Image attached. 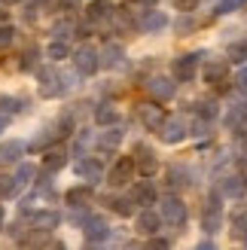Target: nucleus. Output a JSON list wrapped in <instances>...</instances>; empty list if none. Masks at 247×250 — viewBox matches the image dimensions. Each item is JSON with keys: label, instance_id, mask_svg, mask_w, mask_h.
<instances>
[{"label": "nucleus", "instance_id": "ea45409f", "mask_svg": "<svg viewBox=\"0 0 247 250\" xmlns=\"http://www.w3.org/2000/svg\"><path fill=\"white\" fill-rule=\"evenodd\" d=\"M189 31H195V21L186 19V12H183V19L177 21V34H189Z\"/></svg>", "mask_w": 247, "mask_h": 250}, {"label": "nucleus", "instance_id": "bb28decb", "mask_svg": "<svg viewBox=\"0 0 247 250\" xmlns=\"http://www.w3.org/2000/svg\"><path fill=\"white\" fill-rule=\"evenodd\" d=\"M165 177H168V186H171V189H177V186H186V183H189V180H186V171H183V168H168Z\"/></svg>", "mask_w": 247, "mask_h": 250}, {"label": "nucleus", "instance_id": "79ce46f5", "mask_svg": "<svg viewBox=\"0 0 247 250\" xmlns=\"http://www.w3.org/2000/svg\"><path fill=\"white\" fill-rule=\"evenodd\" d=\"M199 3H202V0H174V6H177L180 12H192Z\"/></svg>", "mask_w": 247, "mask_h": 250}, {"label": "nucleus", "instance_id": "a878e982", "mask_svg": "<svg viewBox=\"0 0 247 250\" xmlns=\"http://www.w3.org/2000/svg\"><path fill=\"white\" fill-rule=\"evenodd\" d=\"M131 205H134L131 198H110V208H113L119 217H131V214H134V208H131Z\"/></svg>", "mask_w": 247, "mask_h": 250}, {"label": "nucleus", "instance_id": "f03ea898", "mask_svg": "<svg viewBox=\"0 0 247 250\" xmlns=\"http://www.w3.org/2000/svg\"><path fill=\"white\" fill-rule=\"evenodd\" d=\"M199 52H186V55H177L174 64H171V73H174L177 83H189L195 80V73H199Z\"/></svg>", "mask_w": 247, "mask_h": 250}, {"label": "nucleus", "instance_id": "c9c22d12", "mask_svg": "<svg viewBox=\"0 0 247 250\" xmlns=\"http://www.w3.org/2000/svg\"><path fill=\"white\" fill-rule=\"evenodd\" d=\"M31 177H34V168H31V165H19V171H16V183L24 186V183H31Z\"/></svg>", "mask_w": 247, "mask_h": 250}, {"label": "nucleus", "instance_id": "c756f323", "mask_svg": "<svg viewBox=\"0 0 247 250\" xmlns=\"http://www.w3.org/2000/svg\"><path fill=\"white\" fill-rule=\"evenodd\" d=\"M21 144H6V146H0V162H16L21 156Z\"/></svg>", "mask_w": 247, "mask_h": 250}, {"label": "nucleus", "instance_id": "4be33fe9", "mask_svg": "<svg viewBox=\"0 0 247 250\" xmlns=\"http://www.w3.org/2000/svg\"><path fill=\"white\" fill-rule=\"evenodd\" d=\"M119 144H122V131H119V128H113V125H107V131L101 134L98 146H101V149H116Z\"/></svg>", "mask_w": 247, "mask_h": 250}, {"label": "nucleus", "instance_id": "7c9ffc66", "mask_svg": "<svg viewBox=\"0 0 247 250\" xmlns=\"http://www.w3.org/2000/svg\"><path fill=\"white\" fill-rule=\"evenodd\" d=\"M0 110H3V113H19L21 101L19 98H9V95H0Z\"/></svg>", "mask_w": 247, "mask_h": 250}, {"label": "nucleus", "instance_id": "4c0bfd02", "mask_svg": "<svg viewBox=\"0 0 247 250\" xmlns=\"http://www.w3.org/2000/svg\"><path fill=\"white\" fill-rule=\"evenodd\" d=\"M70 128H73V119H70V116H61V119H58L55 134H58V137H67V134H70Z\"/></svg>", "mask_w": 247, "mask_h": 250}, {"label": "nucleus", "instance_id": "0eeeda50", "mask_svg": "<svg viewBox=\"0 0 247 250\" xmlns=\"http://www.w3.org/2000/svg\"><path fill=\"white\" fill-rule=\"evenodd\" d=\"M138 119H141V125H144V128L146 131H162V125H165V110L162 107H156V104H141L138 107Z\"/></svg>", "mask_w": 247, "mask_h": 250}, {"label": "nucleus", "instance_id": "a19ab883", "mask_svg": "<svg viewBox=\"0 0 247 250\" xmlns=\"http://www.w3.org/2000/svg\"><path fill=\"white\" fill-rule=\"evenodd\" d=\"M70 31H73V24H70V21H58V24H55V37H58V40L70 37Z\"/></svg>", "mask_w": 247, "mask_h": 250}, {"label": "nucleus", "instance_id": "6ab92c4d", "mask_svg": "<svg viewBox=\"0 0 247 250\" xmlns=\"http://www.w3.org/2000/svg\"><path fill=\"white\" fill-rule=\"evenodd\" d=\"M64 162H67L64 149H49V153L43 156V168L46 171H58V168H64Z\"/></svg>", "mask_w": 247, "mask_h": 250}, {"label": "nucleus", "instance_id": "e433bc0d", "mask_svg": "<svg viewBox=\"0 0 247 250\" xmlns=\"http://www.w3.org/2000/svg\"><path fill=\"white\" fill-rule=\"evenodd\" d=\"M55 137H58L55 131H46V134H37L31 146H34V149H40V146H49V144H52V141H55Z\"/></svg>", "mask_w": 247, "mask_h": 250}, {"label": "nucleus", "instance_id": "9d476101", "mask_svg": "<svg viewBox=\"0 0 247 250\" xmlns=\"http://www.w3.org/2000/svg\"><path fill=\"white\" fill-rule=\"evenodd\" d=\"M131 202L134 205H144V208H150L159 202V195H156V186L150 180H138V186L131 189Z\"/></svg>", "mask_w": 247, "mask_h": 250}, {"label": "nucleus", "instance_id": "c85d7f7f", "mask_svg": "<svg viewBox=\"0 0 247 250\" xmlns=\"http://www.w3.org/2000/svg\"><path fill=\"white\" fill-rule=\"evenodd\" d=\"M229 58H232V61H238V64H244V61H247V40L232 43V46H229Z\"/></svg>", "mask_w": 247, "mask_h": 250}, {"label": "nucleus", "instance_id": "20e7f679", "mask_svg": "<svg viewBox=\"0 0 247 250\" xmlns=\"http://www.w3.org/2000/svg\"><path fill=\"white\" fill-rule=\"evenodd\" d=\"M73 64H77V70L82 77H92V73L101 67V55H98L95 46H80L77 52H73Z\"/></svg>", "mask_w": 247, "mask_h": 250}, {"label": "nucleus", "instance_id": "58836bf2", "mask_svg": "<svg viewBox=\"0 0 247 250\" xmlns=\"http://www.w3.org/2000/svg\"><path fill=\"white\" fill-rule=\"evenodd\" d=\"M244 3H247V0H223V3L217 6V16H223V12H232L235 6H244Z\"/></svg>", "mask_w": 247, "mask_h": 250}, {"label": "nucleus", "instance_id": "f257e3e1", "mask_svg": "<svg viewBox=\"0 0 247 250\" xmlns=\"http://www.w3.org/2000/svg\"><path fill=\"white\" fill-rule=\"evenodd\" d=\"M205 83L211 85L214 92H229L235 80H232L226 61H211V64H207V70H205Z\"/></svg>", "mask_w": 247, "mask_h": 250}, {"label": "nucleus", "instance_id": "9b49d317", "mask_svg": "<svg viewBox=\"0 0 247 250\" xmlns=\"http://www.w3.org/2000/svg\"><path fill=\"white\" fill-rule=\"evenodd\" d=\"M107 235H110V226H107L101 217H92L89 223H85V241H89V244L107 241Z\"/></svg>", "mask_w": 247, "mask_h": 250}, {"label": "nucleus", "instance_id": "a211bd4d", "mask_svg": "<svg viewBox=\"0 0 247 250\" xmlns=\"http://www.w3.org/2000/svg\"><path fill=\"white\" fill-rule=\"evenodd\" d=\"M92 198V186H73V189L64 195V202L67 205H73V208H80V205H85Z\"/></svg>", "mask_w": 247, "mask_h": 250}, {"label": "nucleus", "instance_id": "ddd939ff", "mask_svg": "<svg viewBox=\"0 0 247 250\" xmlns=\"http://www.w3.org/2000/svg\"><path fill=\"white\" fill-rule=\"evenodd\" d=\"M162 229V214H156V210H141L138 214V232L141 235H153V232H159Z\"/></svg>", "mask_w": 247, "mask_h": 250}, {"label": "nucleus", "instance_id": "72a5a7b5", "mask_svg": "<svg viewBox=\"0 0 247 250\" xmlns=\"http://www.w3.org/2000/svg\"><path fill=\"white\" fill-rule=\"evenodd\" d=\"M232 131H235V137L241 144H247V113L238 119V122H232Z\"/></svg>", "mask_w": 247, "mask_h": 250}, {"label": "nucleus", "instance_id": "5701e85b", "mask_svg": "<svg viewBox=\"0 0 247 250\" xmlns=\"http://www.w3.org/2000/svg\"><path fill=\"white\" fill-rule=\"evenodd\" d=\"M122 58H125V52L119 46H107L104 55H101V64L104 67H122Z\"/></svg>", "mask_w": 247, "mask_h": 250}, {"label": "nucleus", "instance_id": "473e14b6", "mask_svg": "<svg viewBox=\"0 0 247 250\" xmlns=\"http://www.w3.org/2000/svg\"><path fill=\"white\" fill-rule=\"evenodd\" d=\"M205 229L217 232L220 229V210H205Z\"/></svg>", "mask_w": 247, "mask_h": 250}, {"label": "nucleus", "instance_id": "cd10ccee", "mask_svg": "<svg viewBox=\"0 0 247 250\" xmlns=\"http://www.w3.org/2000/svg\"><path fill=\"white\" fill-rule=\"evenodd\" d=\"M232 238H244L247 241V214L232 217Z\"/></svg>", "mask_w": 247, "mask_h": 250}, {"label": "nucleus", "instance_id": "423d86ee", "mask_svg": "<svg viewBox=\"0 0 247 250\" xmlns=\"http://www.w3.org/2000/svg\"><path fill=\"white\" fill-rule=\"evenodd\" d=\"M134 174H138V168H134V159H131V156H122V159H116V165L107 171V183H110V186H125Z\"/></svg>", "mask_w": 247, "mask_h": 250}, {"label": "nucleus", "instance_id": "39448f33", "mask_svg": "<svg viewBox=\"0 0 247 250\" xmlns=\"http://www.w3.org/2000/svg\"><path fill=\"white\" fill-rule=\"evenodd\" d=\"M134 168H138V174L141 177H153V174L159 171V159H156V153L146 144H138L134 146Z\"/></svg>", "mask_w": 247, "mask_h": 250}, {"label": "nucleus", "instance_id": "6e6552de", "mask_svg": "<svg viewBox=\"0 0 247 250\" xmlns=\"http://www.w3.org/2000/svg\"><path fill=\"white\" fill-rule=\"evenodd\" d=\"M64 89H67V83H64V77H58L55 67H43L40 70V95L43 98H55Z\"/></svg>", "mask_w": 247, "mask_h": 250}, {"label": "nucleus", "instance_id": "4468645a", "mask_svg": "<svg viewBox=\"0 0 247 250\" xmlns=\"http://www.w3.org/2000/svg\"><path fill=\"white\" fill-rule=\"evenodd\" d=\"M244 192H247V180L241 174H232V177H226L220 183V195H226V198H241Z\"/></svg>", "mask_w": 247, "mask_h": 250}, {"label": "nucleus", "instance_id": "2eb2a0df", "mask_svg": "<svg viewBox=\"0 0 247 250\" xmlns=\"http://www.w3.org/2000/svg\"><path fill=\"white\" fill-rule=\"evenodd\" d=\"M77 174H80L82 180L95 183V180H101L104 168H101V162H98V159H80V162H77Z\"/></svg>", "mask_w": 247, "mask_h": 250}, {"label": "nucleus", "instance_id": "de8ad7c7", "mask_svg": "<svg viewBox=\"0 0 247 250\" xmlns=\"http://www.w3.org/2000/svg\"><path fill=\"white\" fill-rule=\"evenodd\" d=\"M3 220H6V214H3V208H0V229H3Z\"/></svg>", "mask_w": 247, "mask_h": 250}, {"label": "nucleus", "instance_id": "7ed1b4c3", "mask_svg": "<svg viewBox=\"0 0 247 250\" xmlns=\"http://www.w3.org/2000/svg\"><path fill=\"white\" fill-rule=\"evenodd\" d=\"M159 214H162V223L180 229L183 223H186V205H183L177 195H168V198H162V210H159Z\"/></svg>", "mask_w": 247, "mask_h": 250}, {"label": "nucleus", "instance_id": "b1692460", "mask_svg": "<svg viewBox=\"0 0 247 250\" xmlns=\"http://www.w3.org/2000/svg\"><path fill=\"white\" fill-rule=\"evenodd\" d=\"M195 113H199L202 122H207V119L220 116V107H217V101H199V104H195Z\"/></svg>", "mask_w": 247, "mask_h": 250}, {"label": "nucleus", "instance_id": "a18cd8bd", "mask_svg": "<svg viewBox=\"0 0 247 250\" xmlns=\"http://www.w3.org/2000/svg\"><path fill=\"white\" fill-rule=\"evenodd\" d=\"M150 247H156V250L159 247H168V238H150Z\"/></svg>", "mask_w": 247, "mask_h": 250}, {"label": "nucleus", "instance_id": "f704fd0d", "mask_svg": "<svg viewBox=\"0 0 247 250\" xmlns=\"http://www.w3.org/2000/svg\"><path fill=\"white\" fill-rule=\"evenodd\" d=\"M37 55H40V52H37V49L31 46V49H28V52H24V55H21V61H19V67H21V70H31V67L37 64Z\"/></svg>", "mask_w": 247, "mask_h": 250}, {"label": "nucleus", "instance_id": "aec40b11", "mask_svg": "<svg viewBox=\"0 0 247 250\" xmlns=\"http://www.w3.org/2000/svg\"><path fill=\"white\" fill-rule=\"evenodd\" d=\"M116 119H119V113H116L113 104H101L95 110V122L98 125H116Z\"/></svg>", "mask_w": 247, "mask_h": 250}, {"label": "nucleus", "instance_id": "393cba45", "mask_svg": "<svg viewBox=\"0 0 247 250\" xmlns=\"http://www.w3.org/2000/svg\"><path fill=\"white\" fill-rule=\"evenodd\" d=\"M67 52H70V49H67V43H64V40H52V43H49V49H46V55L52 58V61L67 58Z\"/></svg>", "mask_w": 247, "mask_h": 250}, {"label": "nucleus", "instance_id": "09e8293b", "mask_svg": "<svg viewBox=\"0 0 247 250\" xmlns=\"http://www.w3.org/2000/svg\"><path fill=\"white\" fill-rule=\"evenodd\" d=\"M3 3H19V0H3Z\"/></svg>", "mask_w": 247, "mask_h": 250}, {"label": "nucleus", "instance_id": "412c9836", "mask_svg": "<svg viewBox=\"0 0 247 250\" xmlns=\"http://www.w3.org/2000/svg\"><path fill=\"white\" fill-rule=\"evenodd\" d=\"M165 24H168V19H165V16H162V12H159V9H153V12H146V19L141 21V28L153 34V31H162Z\"/></svg>", "mask_w": 247, "mask_h": 250}, {"label": "nucleus", "instance_id": "c03bdc74", "mask_svg": "<svg viewBox=\"0 0 247 250\" xmlns=\"http://www.w3.org/2000/svg\"><path fill=\"white\" fill-rule=\"evenodd\" d=\"M85 144H89V137H85V134H80V137H77V146H73V149H77V153H82V149H85Z\"/></svg>", "mask_w": 247, "mask_h": 250}, {"label": "nucleus", "instance_id": "1a4fd4ad", "mask_svg": "<svg viewBox=\"0 0 247 250\" xmlns=\"http://www.w3.org/2000/svg\"><path fill=\"white\" fill-rule=\"evenodd\" d=\"M159 134H162V141L177 144V141H183V137H186V122H183V116H168Z\"/></svg>", "mask_w": 247, "mask_h": 250}, {"label": "nucleus", "instance_id": "f8f14e48", "mask_svg": "<svg viewBox=\"0 0 247 250\" xmlns=\"http://www.w3.org/2000/svg\"><path fill=\"white\" fill-rule=\"evenodd\" d=\"M150 92H153V98H159V101H171L174 92H177V83L168 80V77H156V80H150Z\"/></svg>", "mask_w": 247, "mask_h": 250}, {"label": "nucleus", "instance_id": "f3484780", "mask_svg": "<svg viewBox=\"0 0 247 250\" xmlns=\"http://www.w3.org/2000/svg\"><path fill=\"white\" fill-rule=\"evenodd\" d=\"M58 214L55 210H40V214L34 217V229H40V232H52L55 226H58Z\"/></svg>", "mask_w": 247, "mask_h": 250}, {"label": "nucleus", "instance_id": "37998d69", "mask_svg": "<svg viewBox=\"0 0 247 250\" xmlns=\"http://www.w3.org/2000/svg\"><path fill=\"white\" fill-rule=\"evenodd\" d=\"M235 85H238V89L247 95V67H241V70L235 73Z\"/></svg>", "mask_w": 247, "mask_h": 250}, {"label": "nucleus", "instance_id": "2f4dec72", "mask_svg": "<svg viewBox=\"0 0 247 250\" xmlns=\"http://www.w3.org/2000/svg\"><path fill=\"white\" fill-rule=\"evenodd\" d=\"M12 37H16V31H12L9 24H0V52H6V49H9Z\"/></svg>", "mask_w": 247, "mask_h": 250}, {"label": "nucleus", "instance_id": "dca6fc26", "mask_svg": "<svg viewBox=\"0 0 247 250\" xmlns=\"http://www.w3.org/2000/svg\"><path fill=\"white\" fill-rule=\"evenodd\" d=\"M85 16H89V21L110 19V16H113V3H110V0H92L89 9H85Z\"/></svg>", "mask_w": 247, "mask_h": 250}, {"label": "nucleus", "instance_id": "49530a36", "mask_svg": "<svg viewBox=\"0 0 247 250\" xmlns=\"http://www.w3.org/2000/svg\"><path fill=\"white\" fill-rule=\"evenodd\" d=\"M3 128H6V116H3V113H0V131H3Z\"/></svg>", "mask_w": 247, "mask_h": 250}]
</instances>
